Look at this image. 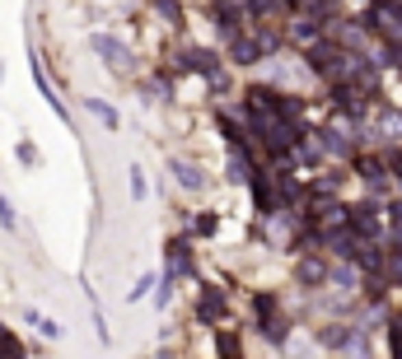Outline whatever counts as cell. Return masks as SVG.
I'll list each match as a JSON object with an SVG mask.
<instances>
[{"label":"cell","instance_id":"5","mask_svg":"<svg viewBox=\"0 0 402 359\" xmlns=\"http://www.w3.org/2000/svg\"><path fill=\"white\" fill-rule=\"evenodd\" d=\"M0 359H24V345H19L10 332H0Z\"/></svg>","mask_w":402,"mask_h":359},{"label":"cell","instance_id":"9","mask_svg":"<svg viewBox=\"0 0 402 359\" xmlns=\"http://www.w3.org/2000/svg\"><path fill=\"white\" fill-rule=\"evenodd\" d=\"M160 14H168V19H183V10H178V0H150Z\"/></svg>","mask_w":402,"mask_h":359},{"label":"cell","instance_id":"13","mask_svg":"<svg viewBox=\"0 0 402 359\" xmlns=\"http://www.w3.org/2000/svg\"><path fill=\"white\" fill-rule=\"evenodd\" d=\"M197 233H215V215H201L197 220Z\"/></svg>","mask_w":402,"mask_h":359},{"label":"cell","instance_id":"1","mask_svg":"<svg viewBox=\"0 0 402 359\" xmlns=\"http://www.w3.org/2000/svg\"><path fill=\"white\" fill-rule=\"evenodd\" d=\"M94 51H99V56H108V66H117V70H131V47H127V42L94 33Z\"/></svg>","mask_w":402,"mask_h":359},{"label":"cell","instance_id":"12","mask_svg":"<svg viewBox=\"0 0 402 359\" xmlns=\"http://www.w3.org/2000/svg\"><path fill=\"white\" fill-rule=\"evenodd\" d=\"M19 159H24L28 168H33V163H38V150H33V145H19Z\"/></svg>","mask_w":402,"mask_h":359},{"label":"cell","instance_id":"7","mask_svg":"<svg viewBox=\"0 0 402 359\" xmlns=\"http://www.w3.org/2000/svg\"><path fill=\"white\" fill-rule=\"evenodd\" d=\"M89 112L99 117V122H108V127H117V112L108 107V103H99V98H89Z\"/></svg>","mask_w":402,"mask_h":359},{"label":"cell","instance_id":"10","mask_svg":"<svg viewBox=\"0 0 402 359\" xmlns=\"http://www.w3.org/2000/svg\"><path fill=\"white\" fill-rule=\"evenodd\" d=\"M150 284H155L150 276H140V280L131 284V294H127V299H131V304H136V299H145V289H150Z\"/></svg>","mask_w":402,"mask_h":359},{"label":"cell","instance_id":"6","mask_svg":"<svg viewBox=\"0 0 402 359\" xmlns=\"http://www.w3.org/2000/svg\"><path fill=\"white\" fill-rule=\"evenodd\" d=\"M28 322H33V327H38V332H42V336H52V341H56V336H61V327H56L52 317H42V313H28Z\"/></svg>","mask_w":402,"mask_h":359},{"label":"cell","instance_id":"11","mask_svg":"<svg viewBox=\"0 0 402 359\" xmlns=\"http://www.w3.org/2000/svg\"><path fill=\"white\" fill-rule=\"evenodd\" d=\"M0 224H5V229H14V210H10V201H0Z\"/></svg>","mask_w":402,"mask_h":359},{"label":"cell","instance_id":"8","mask_svg":"<svg viewBox=\"0 0 402 359\" xmlns=\"http://www.w3.org/2000/svg\"><path fill=\"white\" fill-rule=\"evenodd\" d=\"M131 196L145 201V168H131Z\"/></svg>","mask_w":402,"mask_h":359},{"label":"cell","instance_id":"4","mask_svg":"<svg viewBox=\"0 0 402 359\" xmlns=\"http://www.w3.org/2000/svg\"><path fill=\"white\" fill-rule=\"evenodd\" d=\"M173 173H178V182H183V187H192V191H201V173H197L192 163H173Z\"/></svg>","mask_w":402,"mask_h":359},{"label":"cell","instance_id":"3","mask_svg":"<svg viewBox=\"0 0 402 359\" xmlns=\"http://www.w3.org/2000/svg\"><path fill=\"white\" fill-rule=\"evenodd\" d=\"M220 308H225L220 289H206V294H201V304H197V317H201V322H211V317L220 313Z\"/></svg>","mask_w":402,"mask_h":359},{"label":"cell","instance_id":"2","mask_svg":"<svg viewBox=\"0 0 402 359\" xmlns=\"http://www.w3.org/2000/svg\"><path fill=\"white\" fill-rule=\"evenodd\" d=\"M28 66H33V84H38V89H42V98L52 103L56 112H61V117H66V107H61V98H56V89L52 84H47V75H42V61H38V56H33V61H28Z\"/></svg>","mask_w":402,"mask_h":359}]
</instances>
